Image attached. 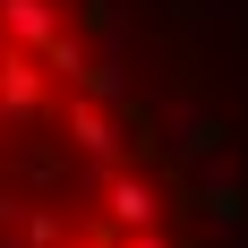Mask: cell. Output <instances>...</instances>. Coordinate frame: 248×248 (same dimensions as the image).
<instances>
[{
    "label": "cell",
    "mask_w": 248,
    "mask_h": 248,
    "mask_svg": "<svg viewBox=\"0 0 248 248\" xmlns=\"http://www.w3.org/2000/svg\"><path fill=\"white\" fill-rule=\"evenodd\" d=\"M94 205H103V223L128 240V231H163L171 188H163V171H146V163H111V171H94Z\"/></svg>",
    "instance_id": "obj_1"
},
{
    "label": "cell",
    "mask_w": 248,
    "mask_h": 248,
    "mask_svg": "<svg viewBox=\"0 0 248 248\" xmlns=\"http://www.w3.org/2000/svg\"><path fill=\"white\" fill-rule=\"evenodd\" d=\"M60 120H69V146L86 154L94 171H111V163H146V137H137V128H128L103 94H86V86L60 103Z\"/></svg>",
    "instance_id": "obj_2"
},
{
    "label": "cell",
    "mask_w": 248,
    "mask_h": 248,
    "mask_svg": "<svg viewBox=\"0 0 248 248\" xmlns=\"http://www.w3.org/2000/svg\"><path fill=\"white\" fill-rule=\"evenodd\" d=\"M51 86H60V69L43 51H0V120H34L51 103Z\"/></svg>",
    "instance_id": "obj_3"
},
{
    "label": "cell",
    "mask_w": 248,
    "mask_h": 248,
    "mask_svg": "<svg viewBox=\"0 0 248 248\" xmlns=\"http://www.w3.org/2000/svg\"><path fill=\"white\" fill-rule=\"evenodd\" d=\"M154 137H163V154H171V163H205V154H223L231 128L214 120L205 103H171V111L154 120Z\"/></svg>",
    "instance_id": "obj_4"
},
{
    "label": "cell",
    "mask_w": 248,
    "mask_h": 248,
    "mask_svg": "<svg viewBox=\"0 0 248 248\" xmlns=\"http://www.w3.org/2000/svg\"><path fill=\"white\" fill-rule=\"evenodd\" d=\"M0 26H9V51H51L69 34V9L60 0H0Z\"/></svg>",
    "instance_id": "obj_5"
},
{
    "label": "cell",
    "mask_w": 248,
    "mask_h": 248,
    "mask_svg": "<svg viewBox=\"0 0 248 248\" xmlns=\"http://www.w3.org/2000/svg\"><path fill=\"white\" fill-rule=\"evenodd\" d=\"M188 180H197V197H205V214H214V223H240V214H248V188H240V163H231V154L188 163Z\"/></svg>",
    "instance_id": "obj_6"
},
{
    "label": "cell",
    "mask_w": 248,
    "mask_h": 248,
    "mask_svg": "<svg viewBox=\"0 0 248 248\" xmlns=\"http://www.w3.org/2000/svg\"><path fill=\"white\" fill-rule=\"evenodd\" d=\"M43 60H51V69H60V86H86V69H94V43H86V34H77V26H69V34H60V43L43 51Z\"/></svg>",
    "instance_id": "obj_7"
},
{
    "label": "cell",
    "mask_w": 248,
    "mask_h": 248,
    "mask_svg": "<svg viewBox=\"0 0 248 248\" xmlns=\"http://www.w3.org/2000/svg\"><path fill=\"white\" fill-rule=\"evenodd\" d=\"M26 248H60V240H69V214H60V205H26Z\"/></svg>",
    "instance_id": "obj_8"
},
{
    "label": "cell",
    "mask_w": 248,
    "mask_h": 248,
    "mask_svg": "<svg viewBox=\"0 0 248 248\" xmlns=\"http://www.w3.org/2000/svg\"><path fill=\"white\" fill-rule=\"evenodd\" d=\"M120 248H180V240H171V231H128Z\"/></svg>",
    "instance_id": "obj_9"
},
{
    "label": "cell",
    "mask_w": 248,
    "mask_h": 248,
    "mask_svg": "<svg viewBox=\"0 0 248 248\" xmlns=\"http://www.w3.org/2000/svg\"><path fill=\"white\" fill-rule=\"evenodd\" d=\"M60 248H120V231L103 223V231H86V240H60Z\"/></svg>",
    "instance_id": "obj_10"
},
{
    "label": "cell",
    "mask_w": 248,
    "mask_h": 248,
    "mask_svg": "<svg viewBox=\"0 0 248 248\" xmlns=\"http://www.w3.org/2000/svg\"><path fill=\"white\" fill-rule=\"evenodd\" d=\"M0 248H26V231H17V223H0Z\"/></svg>",
    "instance_id": "obj_11"
},
{
    "label": "cell",
    "mask_w": 248,
    "mask_h": 248,
    "mask_svg": "<svg viewBox=\"0 0 248 248\" xmlns=\"http://www.w3.org/2000/svg\"><path fill=\"white\" fill-rule=\"evenodd\" d=\"M0 51H9V26H0Z\"/></svg>",
    "instance_id": "obj_12"
}]
</instances>
